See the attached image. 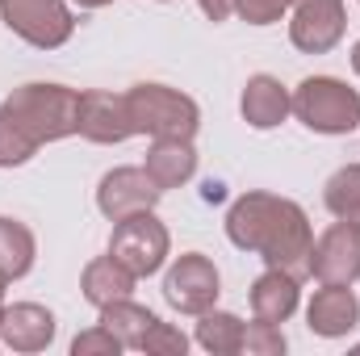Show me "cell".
<instances>
[{
  "mask_svg": "<svg viewBox=\"0 0 360 356\" xmlns=\"http://www.w3.org/2000/svg\"><path fill=\"white\" fill-rule=\"evenodd\" d=\"M226 239L239 252L260 256L269 268H281L297 281L310 276V256H314V227L306 210L289 197L276 193H243L226 210Z\"/></svg>",
  "mask_w": 360,
  "mask_h": 356,
  "instance_id": "cell-1",
  "label": "cell"
},
{
  "mask_svg": "<svg viewBox=\"0 0 360 356\" xmlns=\"http://www.w3.org/2000/svg\"><path fill=\"white\" fill-rule=\"evenodd\" d=\"M80 134V92L68 84H21L0 105V168H17L38 147Z\"/></svg>",
  "mask_w": 360,
  "mask_h": 356,
  "instance_id": "cell-2",
  "label": "cell"
},
{
  "mask_svg": "<svg viewBox=\"0 0 360 356\" xmlns=\"http://www.w3.org/2000/svg\"><path fill=\"white\" fill-rule=\"evenodd\" d=\"M126 113L134 134L147 139H193L201 126V109L188 92L168 84H134L126 89Z\"/></svg>",
  "mask_w": 360,
  "mask_h": 356,
  "instance_id": "cell-3",
  "label": "cell"
},
{
  "mask_svg": "<svg viewBox=\"0 0 360 356\" xmlns=\"http://www.w3.org/2000/svg\"><path fill=\"white\" fill-rule=\"evenodd\" d=\"M293 117L314 134L360 130V92L335 76H306L293 89Z\"/></svg>",
  "mask_w": 360,
  "mask_h": 356,
  "instance_id": "cell-4",
  "label": "cell"
},
{
  "mask_svg": "<svg viewBox=\"0 0 360 356\" xmlns=\"http://www.w3.org/2000/svg\"><path fill=\"white\" fill-rule=\"evenodd\" d=\"M168 252H172V239H168V227L155 218V210H143V214L113 222L109 256L122 260L134 276H155L168 265Z\"/></svg>",
  "mask_w": 360,
  "mask_h": 356,
  "instance_id": "cell-5",
  "label": "cell"
},
{
  "mask_svg": "<svg viewBox=\"0 0 360 356\" xmlns=\"http://www.w3.org/2000/svg\"><path fill=\"white\" fill-rule=\"evenodd\" d=\"M0 21L38 51H59L76 34V17L63 0H0Z\"/></svg>",
  "mask_w": 360,
  "mask_h": 356,
  "instance_id": "cell-6",
  "label": "cell"
},
{
  "mask_svg": "<svg viewBox=\"0 0 360 356\" xmlns=\"http://www.w3.org/2000/svg\"><path fill=\"white\" fill-rule=\"evenodd\" d=\"M310 276H314L319 285H356L360 281V222L335 218V222L314 239Z\"/></svg>",
  "mask_w": 360,
  "mask_h": 356,
  "instance_id": "cell-7",
  "label": "cell"
},
{
  "mask_svg": "<svg viewBox=\"0 0 360 356\" xmlns=\"http://www.w3.org/2000/svg\"><path fill=\"white\" fill-rule=\"evenodd\" d=\"M218 293H222V276L214 260L201 252H184L164 276V298L180 314H205L218 302Z\"/></svg>",
  "mask_w": 360,
  "mask_h": 356,
  "instance_id": "cell-8",
  "label": "cell"
},
{
  "mask_svg": "<svg viewBox=\"0 0 360 356\" xmlns=\"http://www.w3.org/2000/svg\"><path fill=\"white\" fill-rule=\"evenodd\" d=\"M348 30V8L344 0H293L289 17V42L302 55H327L340 46Z\"/></svg>",
  "mask_w": 360,
  "mask_h": 356,
  "instance_id": "cell-9",
  "label": "cell"
},
{
  "mask_svg": "<svg viewBox=\"0 0 360 356\" xmlns=\"http://www.w3.org/2000/svg\"><path fill=\"white\" fill-rule=\"evenodd\" d=\"M160 197H164V189L147 177V168H113V172H105L101 184H96V210L109 222H122L130 214L155 210Z\"/></svg>",
  "mask_w": 360,
  "mask_h": 356,
  "instance_id": "cell-10",
  "label": "cell"
},
{
  "mask_svg": "<svg viewBox=\"0 0 360 356\" xmlns=\"http://www.w3.org/2000/svg\"><path fill=\"white\" fill-rule=\"evenodd\" d=\"M80 139L101 143V147L134 139V126H130V113H126V92H101V89L80 92Z\"/></svg>",
  "mask_w": 360,
  "mask_h": 356,
  "instance_id": "cell-11",
  "label": "cell"
},
{
  "mask_svg": "<svg viewBox=\"0 0 360 356\" xmlns=\"http://www.w3.org/2000/svg\"><path fill=\"white\" fill-rule=\"evenodd\" d=\"M55 340V314L38 302H13L0 319V348L8 352H46Z\"/></svg>",
  "mask_w": 360,
  "mask_h": 356,
  "instance_id": "cell-12",
  "label": "cell"
},
{
  "mask_svg": "<svg viewBox=\"0 0 360 356\" xmlns=\"http://www.w3.org/2000/svg\"><path fill=\"white\" fill-rule=\"evenodd\" d=\"M360 323V298L352 285H323L314 289L310 306H306V327L323 340H340L348 331H356Z\"/></svg>",
  "mask_w": 360,
  "mask_h": 356,
  "instance_id": "cell-13",
  "label": "cell"
},
{
  "mask_svg": "<svg viewBox=\"0 0 360 356\" xmlns=\"http://www.w3.org/2000/svg\"><path fill=\"white\" fill-rule=\"evenodd\" d=\"M239 113L252 130H276L289 113H293V92L285 89L276 76L260 72L243 84V96H239Z\"/></svg>",
  "mask_w": 360,
  "mask_h": 356,
  "instance_id": "cell-14",
  "label": "cell"
},
{
  "mask_svg": "<svg viewBox=\"0 0 360 356\" xmlns=\"http://www.w3.org/2000/svg\"><path fill=\"white\" fill-rule=\"evenodd\" d=\"M143 168L164 193L180 189L197 177V147H193V139H151Z\"/></svg>",
  "mask_w": 360,
  "mask_h": 356,
  "instance_id": "cell-15",
  "label": "cell"
},
{
  "mask_svg": "<svg viewBox=\"0 0 360 356\" xmlns=\"http://www.w3.org/2000/svg\"><path fill=\"white\" fill-rule=\"evenodd\" d=\"M297 302H302V281L281 268H269L252 281V314L264 323H289Z\"/></svg>",
  "mask_w": 360,
  "mask_h": 356,
  "instance_id": "cell-16",
  "label": "cell"
},
{
  "mask_svg": "<svg viewBox=\"0 0 360 356\" xmlns=\"http://www.w3.org/2000/svg\"><path fill=\"white\" fill-rule=\"evenodd\" d=\"M134 272L122 265V260H113V256H96L84 265V276H80V289H84V302H92L96 310L101 306H109V302H122V298H130L134 293Z\"/></svg>",
  "mask_w": 360,
  "mask_h": 356,
  "instance_id": "cell-17",
  "label": "cell"
},
{
  "mask_svg": "<svg viewBox=\"0 0 360 356\" xmlns=\"http://www.w3.org/2000/svg\"><path fill=\"white\" fill-rule=\"evenodd\" d=\"M38 260V243H34V231L17 218H0V272L8 281H21Z\"/></svg>",
  "mask_w": 360,
  "mask_h": 356,
  "instance_id": "cell-18",
  "label": "cell"
},
{
  "mask_svg": "<svg viewBox=\"0 0 360 356\" xmlns=\"http://www.w3.org/2000/svg\"><path fill=\"white\" fill-rule=\"evenodd\" d=\"M101 323L122 340V348H143L147 331L155 327V314H151L147 306H139L134 298H122V302L101 306Z\"/></svg>",
  "mask_w": 360,
  "mask_h": 356,
  "instance_id": "cell-19",
  "label": "cell"
},
{
  "mask_svg": "<svg viewBox=\"0 0 360 356\" xmlns=\"http://www.w3.org/2000/svg\"><path fill=\"white\" fill-rule=\"evenodd\" d=\"M243 327H248L243 319L210 306L205 314H197V344L214 356H239L243 352Z\"/></svg>",
  "mask_w": 360,
  "mask_h": 356,
  "instance_id": "cell-20",
  "label": "cell"
},
{
  "mask_svg": "<svg viewBox=\"0 0 360 356\" xmlns=\"http://www.w3.org/2000/svg\"><path fill=\"white\" fill-rule=\"evenodd\" d=\"M323 201H327V210H331L335 218L360 222V164H344L335 177L327 180Z\"/></svg>",
  "mask_w": 360,
  "mask_h": 356,
  "instance_id": "cell-21",
  "label": "cell"
},
{
  "mask_svg": "<svg viewBox=\"0 0 360 356\" xmlns=\"http://www.w3.org/2000/svg\"><path fill=\"white\" fill-rule=\"evenodd\" d=\"M285 348H289V340H285L281 323H264V319H256V323L243 327V352L248 356H281Z\"/></svg>",
  "mask_w": 360,
  "mask_h": 356,
  "instance_id": "cell-22",
  "label": "cell"
},
{
  "mask_svg": "<svg viewBox=\"0 0 360 356\" xmlns=\"http://www.w3.org/2000/svg\"><path fill=\"white\" fill-rule=\"evenodd\" d=\"M139 352H147V356H184L188 352V336H184L180 327H172V323L155 319V327L147 331V340H143Z\"/></svg>",
  "mask_w": 360,
  "mask_h": 356,
  "instance_id": "cell-23",
  "label": "cell"
},
{
  "mask_svg": "<svg viewBox=\"0 0 360 356\" xmlns=\"http://www.w3.org/2000/svg\"><path fill=\"white\" fill-rule=\"evenodd\" d=\"M122 352V340L105 327V323H96L89 331H80L76 340H72V356H117Z\"/></svg>",
  "mask_w": 360,
  "mask_h": 356,
  "instance_id": "cell-24",
  "label": "cell"
},
{
  "mask_svg": "<svg viewBox=\"0 0 360 356\" xmlns=\"http://www.w3.org/2000/svg\"><path fill=\"white\" fill-rule=\"evenodd\" d=\"M289 8H293V0H239V4H235V13H239L248 25H272V21H281Z\"/></svg>",
  "mask_w": 360,
  "mask_h": 356,
  "instance_id": "cell-25",
  "label": "cell"
},
{
  "mask_svg": "<svg viewBox=\"0 0 360 356\" xmlns=\"http://www.w3.org/2000/svg\"><path fill=\"white\" fill-rule=\"evenodd\" d=\"M197 4H201V13H205L210 21H226V17L235 13L239 0H197Z\"/></svg>",
  "mask_w": 360,
  "mask_h": 356,
  "instance_id": "cell-26",
  "label": "cell"
},
{
  "mask_svg": "<svg viewBox=\"0 0 360 356\" xmlns=\"http://www.w3.org/2000/svg\"><path fill=\"white\" fill-rule=\"evenodd\" d=\"M80 8H105V4H113V0H76Z\"/></svg>",
  "mask_w": 360,
  "mask_h": 356,
  "instance_id": "cell-27",
  "label": "cell"
},
{
  "mask_svg": "<svg viewBox=\"0 0 360 356\" xmlns=\"http://www.w3.org/2000/svg\"><path fill=\"white\" fill-rule=\"evenodd\" d=\"M4 285H8V276L0 272V319H4Z\"/></svg>",
  "mask_w": 360,
  "mask_h": 356,
  "instance_id": "cell-28",
  "label": "cell"
},
{
  "mask_svg": "<svg viewBox=\"0 0 360 356\" xmlns=\"http://www.w3.org/2000/svg\"><path fill=\"white\" fill-rule=\"evenodd\" d=\"M352 68H356V76H360V42L352 46Z\"/></svg>",
  "mask_w": 360,
  "mask_h": 356,
  "instance_id": "cell-29",
  "label": "cell"
},
{
  "mask_svg": "<svg viewBox=\"0 0 360 356\" xmlns=\"http://www.w3.org/2000/svg\"><path fill=\"white\" fill-rule=\"evenodd\" d=\"M160 4H168V0H160Z\"/></svg>",
  "mask_w": 360,
  "mask_h": 356,
  "instance_id": "cell-30",
  "label": "cell"
}]
</instances>
